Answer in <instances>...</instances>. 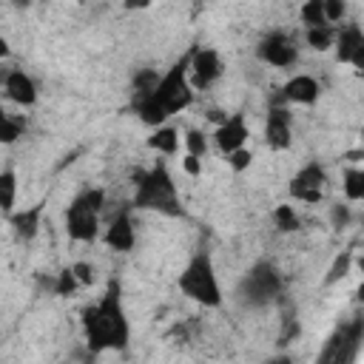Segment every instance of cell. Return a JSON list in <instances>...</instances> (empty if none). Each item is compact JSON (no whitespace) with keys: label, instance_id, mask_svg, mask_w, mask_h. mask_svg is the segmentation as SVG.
I'll return each instance as SVG.
<instances>
[{"label":"cell","instance_id":"obj_29","mask_svg":"<svg viewBox=\"0 0 364 364\" xmlns=\"http://www.w3.org/2000/svg\"><path fill=\"white\" fill-rule=\"evenodd\" d=\"M324 14H327V23H338L344 17V3L341 0H324Z\"/></svg>","mask_w":364,"mask_h":364},{"label":"cell","instance_id":"obj_32","mask_svg":"<svg viewBox=\"0 0 364 364\" xmlns=\"http://www.w3.org/2000/svg\"><path fill=\"white\" fill-rule=\"evenodd\" d=\"M347 219H350V210H347V205H336V208H333V222H336V228L347 225Z\"/></svg>","mask_w":364,"mask_h":364},{"label":"cell","instance_id":"obj_11","mask_svg":"<svg viewBox=\"0 0 364 364\" xmlns=\"http://www.w3.org/2000/svg\"><path fill=\"white\" fill-rule=\"evenodd\" d=\"M264 142L273 151L290 148V142H293V125H290V111L287 108L273 105L267 111V119H264Z\"/></svg>","mask_w":364,"mask_h":364},{"label":"cell","instance_id":"obj_5","mask_svg":"<svg viewBox=\"0 0 364 364\" xmlns=\"http://www.w3.org/2000/svg\"><path fill=\"white\" fill-rule=\"evenodd\" d=\"M364 347V316H350L324 341L316 364H355Z\"/></svg>","mask_w":364,"mask_h":364},{"label":"cell","instance_id":"obj_3","mask_svg":"<svg viewBox=\"0 0 364 364\" xmlns=\"http://www.w3.org/2000/svg\"><path fill=\"white\" fill-rule=\"evenodd\" d=\"M136 193H134V208L139 210H156L165 216H179V193L176 185L165 168V162H156L151 171H136Z\"/></svg>","mask_w":364,"mask_h":364},{"label":"cell","instance_id":"obj_6","mask_svg":"<svg viewBox=\"0 0 364 364\" xmlns=\"http://www.w3.org/2000/svg\"><path fill=\"white\" fill-rule=\"evenodd\" d=\"M105 193L100 188L82 191L65 210V230L74 242H94L100 230V210H102Z\"/></svg>","mask_w":364,"mask_h":364},{"label":"cell","instance_id":"obj_13","mask_svg":"<svg viewBox=\"0 0 364 364\" xmlns=\"http://www.w3.org/2000/svg\"><path fill=\"white\" fill-rule=\"evenodd\" d=\"M3 91H6V97H9L11 102H17V105H34V102H37V85H34V80H31L26 71H20V68H14V71H9V74L3 77Z\"/></svg>","mask_w":364,"mask_h":364},{"label":"cell","instance_id":"obj_34","mask_svg":"<svg viewBox=\"0 0 364 364\" xmlns=\"http://www.w3.org/2000/svg\"><path fill=\"white\" fill-rule=\"evenodd\" d=\"M270 364H293V361H290V358H287V355H282V358H273V361H270Z\"/></svg>","mask_w":364,"mask_h":364},{"label":"cell","instance_id":"obj_12","mask_svg":"<svg viewBox=\"0 0 364 364\" xmlns=\"http://www.w3.org/2000/svg\"><path fill=\"white\" fill-rule=\"evenodd\" d=\"M247 136H250V134H247V122H245L242 114L225 117V119L219 122L216 134H213V139H216V145H219L222 154H233V151L245 148V139H247Z\"/></svg>","mask_w":364,"mask_h":364},{"label":"cell","instance_id":"obj_22","mask_svg":"<svg viewBox=\"0 0 364 364\" xmlns=\"http://www.w3.org/2000/svg\"><path fill=\"white\" fill-rule=\"evenodd\" d=\"M273 225H276L282 233H290V230H299L301 219H299V213H296L293 205H279V208L273 210Z\"/></svg>","mask_w":364,"mask_h":364},{"label":"cell","instance_id":"obj_33","mask_svg":"<svg viewBox=\"0 0 364 364\" xmlns=\"http://www.w3.org/2000/svg\"><path fill=\"white\" fill-rule=\"evenodd\" d=\"M350 63L355 65V71H361V74H364V43H361V48L353 54V60H350Z\"/></svg>","mask_w":364,"mask_h":364},{"label":"cell","instance_id":"obj_36","mask_svg":"<svg viewBox=\"0 0 364 364\" xmlns=\"http://www.w3.org/2000/svg\"><path fill=\"white\" fill-rule=\"evenodd\" d=\"M361 136H364V128H361Z\"/></svg>","mask_w":364,"mask_h":364},{"label":"cell","instance_id":"obj_14","mask_svg":"<svg viewBox=\"0 0 364 364\" xmlns=\"http://www.w3.org/2000/svg\"><path fill=\"white\" fill-rule=\"evenodd\" d=\"M318 94H321V88L310 74H296L282 88V100L284 102H296V105H313L318 100Z\"/></svg>","mask_w":364,"mask_h":364},{"label":"cell","instance_id":"obj_27","mask_svg":"<svg viewBox=\"0 0 364 364\" xmlns=\"http://www.w3.org/2000/svg\"><path fill=\"white\" fill-rule=\"evenodd\" d=\"M350 262H353V253L347 250V253H341L336 262H333V267H330V273H327V284H333V282H338L341 276H347V270H350Z\"/></svg>","mask_w":364,"mask_h":364},{"label":"cell","instance_id":"obj_17","mask_svg":"<svg viewBox=\"0 0 364 364\" xmlns=\"http://www.w3.org/2000/svg\"><path fill=\"white\" fill-rule=\"evenodd\" d=\"M43 208H46V202H37L34 208H26V210H17V213L9 216V222H11V228H14V233L20 239H34L37 236L40 219H43Z\"/></svg>","mask_w":364,"mask_h":364},{"label":"cell","instance_id":"obj_18","mask_svg":"<svg viewBox=\"0 0 364 364\" xmlns=\"http://www.w3.org/2000/svg\"><path fill=\"white\" fill-rule=\"evenodd\" d=\"M341 188L350 202H364V168H347Z\"/></svg>","mask_w":364,"mask_h":364},{"label":"cell","instance_id":"obj_1","mask_svg":"<svg viewBox=\"0 0 364 364\" xmlns=\"http://www.w3.org/2000/svg\"><path fill=\"white\" fill-rule=\"evenodd\" d=\"M82 327H85V341L94 353L102 350H125L131 338V327L122 310V296H119V282H111L102 293V299L82 313Z\"/></svg>","mask_w":364,"mask_h":364},{"label":"cell","instance_id":"obj_25","mask_svg":"<svg viewBox=\"0 0 364 364\" xmlns=\"http://www.w3.org/2000/svg\"><path fill=\"white\" fill-rule=\"evenodd\" d=\"M23 122L20 119H14L11 114H3V119H0V139L6 142V145H11L17 136H23Z\"/></svg>","mask_w":364,"mask_h":364},{"label":"cell","instance_id":"obj_31","mask_svg":"<svg viewBox=\"0 0 364 364\" xmlns=\"http://www.w3.org/2000/svg\"><path fill=\"white\" fill-rule=\"evenodd\" d=\"M182 168H185L191 176H199V171H202V162H199V156H191V154H185V159H182Z\"/></svg>","mask_w":364,"mask_h":364},{"label":"cell","instance_id":"obj_28","mask_svg":"<svg viewBox=\"0 0 364 364\" xmlns=\"http://www.w3.org/2000/svg\"><path fill=\"white\" fill-rule=\"evenodd\" d=\"M250 159H253V154H250L247 148H239V151L228 154V165H230L233 171H245V168H250Z\"/></svg>","mask_w":364,"mask_h":364},{"label":"cell","instance_id":"obj_35","mask_svg":"<svg viewBox=\"0 0 364 364\" xmlns=\"http://www.w3.org/2000/svg\"><path fill=\"white\" fill-rule=\"evenodd\" d=\"M358 299H361V301H364V284H361V287H358Z\"/></svg>","mask_w":364,"mask_h":364},{"label":"cell","instance_id":"obj_20","mask_svg":"<svg viewBox=\"0 0 364 364\" xmlns=\"http://www.w3.org/2000/svg\"><path fill=\"white\" fill-rule=\"evenodd\" d=\"M14 193H17V179H14V171H3L0 173V208L6 216L14 213Z\"/></svg>","mask_w":364,"mask_h":364},{"label":"cell","instance_id":"obj_30","mask_svg":"<svg viewBox=\"0 0 364 364\" xmlns=\"http://www.w3.org/2000/svg\"><path fill=\"white\" fill-rule=\"evenodd\" d=\"M71 267H74V276H77L80 284H91V282H94V267H91V264L77 262V264H71Z\"/></svg>","mask_w":364,"mask_h":364},{"label":"cell","instance_id":"obj_10","mask_svg":"<svg viewBox=\"0 0 364 364\" xmlns=\"http://www.w3.org/2000/svg\"><path fill=\"white\" fill-rule=\"evenodd\" d=\"M222 74V57L213 48H191V85L205 88Z\"/></svg>","mask_w":364,"mask_h":364},{"label":"cell","instance_id":"obj_15","mask_svg":"<svg viewBox=\"0 0 364 364\" xmlns=\"http://www.w3.org/2000/svg\"><path fill=\"white\" fill-rule=\"evenodd\" d=\"M136 242V233H134V222L128 213H119L117 219H111L108 230H105V245L117 253H128Z\"/></svg>","mask_w":364,"mask_h":364},{"label":"cell","instance_id":"obj_19","mask_svg":"<svg viewBox=\"0 0 364 364\" xmlns=\"http://www.w3.org/2000/svg\"><path fill=\"white\" fill-rule=\"evenodd\" d=\"M148 145L159 154H176L179 148V134L173 128H156L151 136H148Z\"/></svg>","mask_w":364,"mask_h":364},{"label":"cell","instance_id":"obj_16","mask_svg":"<svg viewBox=\"0 0 364 364\" xmlns=\"http://www.w3.org/2000/svg\"><path fill=\"white\" fill-rule=\"evenodd\" d=\"M364 43V31L358 23H347V26H338L336 28V57L338 63H350L353 54L361 48Z\"/></svg>","mask_w":364,"mask_h":364},{"label":"cell","instance_id":"obj_2","mask_svg":"<svg viewBox=\"0 0 364 364\" xmlns=\"http://www.w3.org/2000/svg\"><path fill=\"white\" fill-rule=\"evenodd\" d=\"M188 77H191V51L162 74L154 94H148L142 100H134V108H136L139 119L145 125L162 128V122L171 114H179L182 108H188L193 102V85H191Z\"/></svg>","mask_w":364,"mask_h":364},{"label":"cell","instance_id":"obj_21","mask_svg":"<svg viewBox=\"0 0 364 364\" xmlns=\"http://www.w3.org/2000/svg\"><path fill=\"white\" fill-rule=\"evenodd\" d=\"M301 20L307 23V28H324L330 26L327 23V14H324V0H310L301 6Z\"/></svg>","mask_w":364,"mask_h":364},{"label":"cell","instance_id":"obj_9","mask_svg":"<svg viewBox=\"0 0 364 364\" xmlns=\"http://www.w3.org/2000/svg\"><path fill=\"white\" fill-rule=\"evenodd\" d=\"M256 54H259L262 63H267V65H273V68H290V65L299 60V51H296V46H293V40L284 37V34H270V37H264V40L259 43Z\"/></svg>","mask_w":364,"mask_h":364},{"label":"cell","instance_id":"obj_4","mask_svg":"<svg viewBox=\"0 0 364 364\" xmlns=\"http://www.w3.org/2000/svg\"><path fill=\"white\" fill-rule=\"evenodd\" d=\"M179 287L188 299L205 304V307H216L222 301V287H219V279H216V270H213V262L208 253H196L182 276H179Z\"/></svg>","mask_w":364,"mask_h":364},{"label":"cell","instance_id":"obj_7","mask_svg":"<svg viewBox=\"0 0 364 364\" xmlns=\"http://www.w3.org/2000/svg\"><path fill=\"white\" fill-rule=\"evenodd\" d=\"M279 293H282V279H279V270L270 262H256L247 270V276L242 279V296L253 307L270 304Z\"/></svg>","mask_w":364,"mask_h":364},{"label":"cell","instance_id":"obj_23","mask_svg":"<svg viewBox=\"0 0 364 364\" xmlns=\"http://www.w3.org/2000/svg\"><path fill=\"white\" fill-rule=\"evenodd\" d=\"M307 43L316 51H327L330 46H336V28L324 26V28H307Z\"/></svg>","mask_w":364,"mask_h":364},{"label":"cell","instance_id":"obj_8","mask_svg":"<svg viewBox=\"0 0 364 364\" xmlns=\"http://www.w3.org/2000/svg\"><path fill=\"white\" fill-rule=\"evenodd\" d=\"M324 188H327V173L318 162H307L293 179H290V193L307 205H316L321 196H324Z\"/></svg>","mask_w":364,"mask_h":364},{"label":"cell","instance_id":"obj_24","mask_svg":"<svg viewBox=\"0 0 364 364\" xmlns=\"http://www.w3.org/2000/svg\"><path fill=\"white\" fill-rule=\"evenodd\" d=\"M77 287H80V282H77V276H74V267H65V270H60V273H57V279L51 282V290H54V296H71Z\"/></svg>","mask_w":364,"mask_h":364},{"label":"cell","instance_id":"obj_26","mask_svg":"<svg viewBox=\"0 0 364 364\" xmlns=\"http://www.w3.org/2000/svg\"><path fill=\"white\" fill-rule=\"evenodd\" d=\"M185 145H188L191 156H205V151H208V139H205L202 131H188L185 134Z\"/></svg>","mask_w":364,"mask_h":364}]
</instances>
